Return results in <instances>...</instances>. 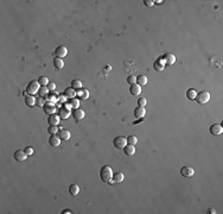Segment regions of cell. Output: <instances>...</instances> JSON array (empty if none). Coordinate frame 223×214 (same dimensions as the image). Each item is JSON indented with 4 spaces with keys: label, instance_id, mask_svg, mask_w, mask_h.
Instances as JSON below:
<instances>
[{
    "label": "cell",
    "instance_id": "1",
    "mask_svg": "<svg viewBox=\"0 0 223 214\" xmlns=\"http://www.w3.org/2000/svg\"><path fill=\"white\" fill-rule=\"evenodd\" d=\"M113 169L109 167V165H103L100 170V177L103 182L106 183H109L112 180H113Z\"/></svg>",
    "mask_w": 223,
    "mask_h": 214
},
{
    "label": "cell",
    "instance_id": "2",
    "mask_svg": "<svg viewBox=\"0 0 223 214\" xmlns=\"http://www.w3.org/2000/svg\"><path fill=\"white\" fill-rule=\"evenodd\" d=\"M195 100H196L198 104L204 105V104L209 102V100H210V93L207 92V91H202V92L197 93V95H196Z\"/></svg>",
    "mask_w": 223,
    "mask_h": 214
},
{
    "label": "cell",
    "instance_id": "3",
    "mask_svg": "<svg viewBox=\"0 0 223 214\" xmlns=\"http://www.w3.org/2000/svg\"><path fill=\"white\" fill-rule=\"evenodd\" d=\"M40 87H42V86L39 85L38 81L32 80V81H30V82L28 83V86H26V92H28L29 95H33V94L39 92V88H40Z\"/></svg>",
    "mask_w": 223,
    "mask_h": 214
},
{
    "label": "cell",
    "instance_id": "4",
    "mask_svg": "<svg viewBox=\"0 0 223 214\" xmlns=\"http://www.w3.org/2000/svg\"><path fill=\"white\" fill-rule=\"evenodd\" d=\"M113 145H114L116 149H124V148L127 145V138H125V137H122V136H118V137L114 138Z\"/></svg>",
    "mask_w": 223,
    "mask_h": 214
},
{
    "label": "cell",
    "instance_id": "5",
    "mask_svg": "<svg viewBox=\"0 0 223 214\" xmlns=\"http://www.w3.org/2000/svg\"><path fill=\"white\" fill-rule=\"evenodd\" d=\"M209 131H210V133L213 136H221L223 132V127L222 125H220V124H214V125L210 126Z\"/></svg>",
    "mask_w": 223,
    "mask_h": 214
},
{
    "label": "cell",
    "instance_id": "6",
    "mask_svg": "<svg viewBox=\"0 0 223 214\" xmlns=\"http://www.w3.org/2000/svg\"><path fill=\"white\" fill-rule=\"evenodd\" d=\"M68 55V49L64 45H60L56 48L55 50V57H60V59H64Z\"/></svg>",
    "mask_w": 223,
    "mask_h": 214
},
{
    "label": "cell",
    "instance_id": "7",
    "mask_svg": "<svg viewBox=\"0 0 223 214\" xmlns=\"http://www.w3.org/2000/svg\"><path fill=\"white\" fill-rule=\"evenodd\" d=\"M56 105H55V102H46L45 105H44V107H43V110H44V112L46 113V114H54V113H56Z\"/></svg>",
    "mask_w": 223,
    "mask_h": 214
},
{
    "label": "cell",
    "instance_id": "8",
    "mask_svg": "<svg viewBox=\"0 0 223 214\" xmlns=\"http://www.w3.org/2000/svg\"><path fill=\"white\" fill-rule=\"evenodd\" d=\"M60 120H61V117H60L58 114H56V113L50 114V116L48 117V124H49L50 126H58Z\"/></svg>",
    "mask_w": 223,
    "mask_h": 214
},
{
    "label": "cell",
    "instance_id": "9",
    "mask_svg": "<svg viewBox=\"0 0 223 214\" xmlns=\"http://www.w3.org/2000/svg\"><path fill=\"white\" fill-rule=\"evenodd\" d=\"M161 59H163V61L165 62V64H167V65H172L176 62V56L173 54H171V53H166Z\"/></svg>",
    "mask_w": 223,
    "mask_h": 214
},
{
    "label": "cell",
    "instance_id": "10",
    "mask_svg": "<svg viewBox=\"0 0 223 214\" xmlns=\"http://www.w3.org/2000/svg\"><path fill=\"white\" fill-rule=\"evenodd\" d=\"M71 116L74 117V119H75V120H81V119H83V118H84L86 112L78 107V108H75V110L71 112Z\"/></svg>",
    "mask_w": 223,
    "mask_h": 214
},
{
    "label": "cell",
    "instance_id": "11",
    "mask_svg": "<svg viewBox=\"0 0 223 214\" xmlns=\"http://www.w3.org/2000/svg\"><path fill=\"white\" fill-rule=\"evenodd\" d=\"M80 106V100L77 98H74V99H69V102H65L64 104V107L71 110V108H78Z\"/></svg>",
    "mask_w": 223,
    "mask_h": 214
},
{
    "label": "cell",
    "instance_id": "12",
    "mask_svg": "<svg viewBox=\"0 0 223 214\" xmlns=\"http://www.w3.org/2000/svg\"><path fill=\"white\" fill-rule=\"evenodd\" d=\"M180 174L184 177H192L195 175V170H193V168H191V167H183L180 169Z\"/></svg>",
    "mask_w": 223,
    "mask_h": 214
},
{
    "label": "cell",
    "instance_id": "13",
    "mask_svg": "<svg viewBox=\"0 0 223 214\" xmlns=\"http://www.w3.org/2000/svg\"><path fill=\"white\" fill-rule=\"evenodd\" d=\"M13 157H14V159L18 161V162H24L29 156L25 153L24 150H17V151L14 152V155H13Z\"/></svg>",
    "mask_w": 223,
    "mask_h": 214
},
{
    "label": "cell",
    "instance_id": "14",
    "mask_svg": "<svg viewBox=\"0 0 223 214\" xmlns=\"http://www.w3.org/2000/svg\"><path fill=\"white\" fill-rule=\"evenodd\" d=\"M145 114H146V110H145V107L139 106V107H136V108L134 110V117H135L136 119H141V118H144Z\"/></svg>",
    "mask_w": 223,
    "mask_h": 214
},
{
    "label": "cell",
    "instance_id": "15",
    "mask_svg": "<svg viewBox=\"0 0 223 214\" xmlns=\"http://www.w3.org/2000/svg\"><path fill=\"white\" fill-rule=\"evenodd\" d=\"M58 116L62 118V119H68L70 116H71V111L69 110V108H66V107H61L60 108V112H58Z\"/></svg>",
    "mask_w": 223,
    "mask_h": 214
},
{
    "label": "cell",
    "instance_id": "16",
    "mask_svg": "<svg viewBox=\"0 0 223 214\" xmlns=\"http://www.w3.org/2000/svg\"><path fill=\"white\" fill-rule=\"evenodd\" d=\"M45 100L48 101V102H58V94L55 92H50L46 96H45Z\"/></svg>",
    "mask_w": 223,
    "mask_h": 214
},
{
    "label": "cell",
    "instance_id": "17",
    "mask_svg": "<svg viewBox=\"0 0 223 214\" xmlns=\"http://www.w3.org/2000/svg\"><path fill=\"white\" fill-rule=\"evenodd\" d=\"M57 136L62 139V140H69L70 139V132L68 131V130H65V128H61L60 131H58V133H57Z\"/></svg>",
    "mask_w": 223,
    "mask_h": 214
},
{
    "label": "cell",
    "instance_id": "18",
    "mask_svg": "<svg viewBox=\"0 0 223 214\" xmlns=\"http://www.w3.org/2000/svg\"><path fill=\"white\" fill-rule=\"evenodd\" d=\"M129 93L132 94V95H140V93H141V87L138 85V83H133V85H131V88H129Z\"/></svg>",
    "mask_w": 223,
    "mask_h": 214
},
{
    "label": "cell",
    "instance_id": "19",
    "mask_svg": "<svg viewBox=\"0 0 223 214\" xmlns=\"http://www.w3.org/2000/svg\"><path fill=\"white\" fill-rule=\"evenodd\" d=\"M153 68H154L157 71H161V70H164V68H165V62L163 61L161 57L158 59L157 61H154V63H153Z\"/></svg>",
    "mask_w": 223,
    "mask_h": 214
},
{
    "label": "cell",
    "instance_id": "20",
    "mask_svg": "<svg viewBox=\"0 0 223 214\" xmlns=\"http://www.w3.org/2000/svg\"><path fill=\"white\" fill-rule=\"evenodd\" d=\"M61 138L58 137V136H51L50 138H49V144L51 145V146H58V145H61Z\"/></svg>",
    "mask_w": 223,
    "mask_h": 214
},
{
    "label": "cell",
    "instance_id": "21",
    "mask_svg": "<svg viewBox=\"0 0 223 214\" xmlns=\"http://www.w3.org/2000/svg\"><path fill=\"white\" fill-rule=\"evenodd\" d=\"M76 95L80 96V98H82L83 100H87L89 98V92L86 88H81V89H77L76 91Z\"/></svg>",
    "mask_w": 223,
    "mask_h": 214
},
{
    "label": "cell",
    "instance_id": "22",
    "mask_svg": "<svg viewBox=\"0 0 223 214\" xmlns=\"http://www.w3.org/2000/svg\"><path fill=\"white\" fill-rule=\"evenodd\" d=\"M69 193L72 195V196H76L78 193H80V187L77 183H71L69 185Z\"/></svg>",
    "mask_w": 223,
    "mask_h": 214
},
{
    "label": "cell",
    "instance_id": "23",
    "mask_svg": "<svg viewBox=\"0 0 223 214\" xmlns=\"http://www.w3.org/2000/svg\"><path fill=\"white\" fill-rule=\"evenodd\" d=\"M122 150H124V153H125V155H127V156H133V155L135 153V146H134V145H131V144H127Z\"/></svg>",
    "mask_w": 223,
    "mask_h": 214
},
{
    "label": "cell",
    "instance_id": "24",
    "mask_svg": "<svg viewBox=\"0 0 223 214\" xmlns=\"http://www.w3.org/2000/svg\"><path fill=\"white\" fill-rule=\"evenodd\" d=\"M64 95H65L68 99H74V98L76 96V91H75L72 87L65 88V89H64Z\"/></svg>",
    "mask_w": 223,
    "mask_h": 214
},
{
    "label": "cell",
    "instance_id": "25",
    "mask_svg": "<svg viewBox=\"0 0 223 214\" xmlns=\"http://www.w3.org/2000/svg\"><path fill=\"white\" fill-rule=\"evenodd\" d=\"M124 179H125V176H124V174L121 171L113 174V181H114V183H121L124 181Z\"/></svg>",
    "mask_w": 223,
    "mask_h": 214
},
{
    "label": "cell",
    "instance_id": "26",
    "mask_svg": "<svg viewBox=\"0 0 223 214\" xmlns=\"http://www.w3.org/2000/svg\"><path fill=\"white\" fill-rule=\"evenodd\" d=\"M54 67L57 69V70H61V69H63L64 67V61L62 60V59H60V57H55V60H54Z\"/></svg>",
    "mask_w": 223,
    "mask_h": 214
},
{
    "label": "cell",
    "instance_id": "27",
    "mask_svg": "<svg viewBox=\"0 0 223 214\" xmlns=\"http://www.w3.org/2000/svg\"><path fill=\"white\" fill-rule=\"evenodd\" d=\"M25 104L28 107H32L36 105V98H33L32 95H26L25 96Z\"/></svg>",
    "mask_w": 223,
    "mask_h": 214
},
{
    "label": "cell",
    "instance_id": "28",
    "mask_svg": "<svg viewBox=\"0 0 223 214\" xmlns=\"http://www.w3.org/2000/svg\"><path fill=\"white\" fill-rule=\"evenodd\" d=\"M136 83L141 87V86H145L146 83H147V76H145V75H140V76H138L136 77Z\"/></svg>",
    "mask_w": 223,
    "mask_h": 214
},
{
    "label": "cell",
    "instance_id": "29",
    "mask_svg": "<svg viewBox=\"0 0 223 214\" xmlns=\"http://www.w3.org/2000/svg\"><path fill=\"white\" fill-rule=\"evenodd\" d=\"M196 95H197V92H196L195 88H189V89L186 91V98H188L189 100H195Z\"/></svg>",
    "mask_w": 223,
    "mask_h": 214
},
{
    "label": "cell",
    "instance_id": "30",
    "mask_svg": "<svg viewBox=\"0 0 223 214\" xmlns=\"http://www.w3.org/2000/svg\"><path fill=\"white\" fill-rule=\"evenodd\" d=\"M71 87H72L75 91L81 89V88H82V82H81L80 80H72V82H71Z\"/></svg>",
    "mask_w": 223,
    "mask_h": 214
},
{
    "label": "cell",
    "instance_id": "31",
    "mask_svg": "<svg viewBox=\"0 0 223 214\" xmlns=\"http://www.w3.org/2000/svg\"><path fill=\"white\" fill-rule=\"evenodd\" d=\"M38 82H39V85H40L42 87H45V86H48V83H49L50 81H49V79H48L46 76H40V77L38 79Z\"/></svg>",
    "mask_w": 223,
    "mask_h": 214
},
{
    "label": "cell",
    "instance_id": "32",
    "mask_svg": "<svg viewBox=\"0 0 223 214\" xmlns=\"http://www.w3.org/2000/svg\"><path fill=\"white\" fill-rule=\"evenodd\" d=\"M138 143V138H136V136H133V134H131V136H128L127 137V144H131V145H135Z\"/></svg>",
    "mask_w": 223,
    "mask_h": 214
},
{
    "label": "cell",
    "instance_id": "33",
    "mask_svg": "<svg viewBox=\"0 0 223 214\" xmlns=\"http://www.w3.org/2000/svg\"><path fill=\"white\" fill-rule=\"evenodd\" d=\"M50 93V91L48 89V87L45 86V87H40L39 88V92H38V94H39V96H42V98H45L48 94Z\"/></svg>",
    "mask_w": 223,
    "mask_h": 214
},
{
    "label": "cell",
    "instance_id": "34",
    "mask_svg": "<svg viewBox=\"0 0 223 214\" xmlns=\"http://www.w3.org/2000/svg\"><path fill=\"white\" fill-rule=\"evenodd\" d=\"M36 105H37L38 107H44V105H45V99L42 98V96L36 98Z\"/></svg>",
    "mask_w": 223,
    "mask_h": 214
},
{
    "label": "cell",
    "instance_id": "35",
    "mask_svg": "<svg viewBox=\"0 0 223 214\" xmlns=\"http://www.w3.org/2000/svg\"><path fill=\"white\" fill-rule=\"evenodd\" d=\"M48 132H49L51 136H56V134L58 133V127H57V126H49Z\"/></svg>",
    "mask_w": 223,
    "mask_h": 214
},
{
    "label": "cell",
    "instance_id": "36",
    "mask_svg": "<svg viewBox=\"0 0 223 214\" xmlns=\"http://www.w3.org/2000/svg\"><path fill=\"white\" fill-rule=\"evenodd\" d=\"M127 82L129 85H133V83H136V77L134 75H129L127 79Z\"/></svg>",
    "mask_w": 223,
    "mask_h": 214
},
{
    "label": "cell",
    "instance_id": "37",
    "mask_svg": "<svg viewBox=\"0 0 223 214\" xmlns=\"http://www.w3.org/2000/svg\"><path fill=\"white\" fill-rule=\"evenodd\" d=\"M46 87H48V89H49L50 92H54V91L56 89V83H55V82H49Z\"/></svg>",
    "mask_w": 223,
    "mask_h": 214
},
{
    "label": "cell",
    "instance_id": "38",
    "mask_svg": "<svg viewBox=\"0 0 223 214\" xmlns=\"http://www.w3.org/2000/svg\"><path fill=\"white\" fill-rule=\"evenodd\" d=\"M154 2L156 1H153V0H144V5L147 6V7H152L154 5Z\"/></svg>",
    "mask_w": 223,
    "mask_h": 214
},
{
    "label": "cell",
    "instance_id": "39",
    "mask_svg": "<svg viewBox=\"0 0 223 214\" xmlns=\"http://www.w3.org/2000/svg\"><path fill=\"white\" fill-rule=\"evenodd\" d=\"M146 102H147V101H146V99H145V98H140V99L138 100V105H139V106H141V107H145Z\"/></svg>",
    "mask_w": 223,
    "mask_h": 214
},
{
    "label": "cell",
    "instance_id": "40",
    "mask_svg": "<svg viewBox=\"0 0 223 214\" xmlns=\"http://www.w3.org/2000/svg\"><path fill=\"white\" fill-rule=\"evenodd\" d=\"M66 99H68V98H66L64 94L58 95V102H60V104H65V102H66Z\"/></svg>",
    "mask_w": 223,
    "mask_h": 214
},
{
    "label": "cell",
    "instance_id": "41",
    "mask_svg": "<svg viewBox=\"0 0 223 214\" xmlns=\"http://www.w3.org/2000/svg\"><path fill=\"white\" fill-rule=\"evenodd\" d=\"M24 151H25V153H26L28 156H32V155H33V149H32L31 146H26V148L24 149Z\"/></svg>",
    "mask_w": 223,
    "mask_h": 214
},
{
    "label": "cell",
    "instance_id": "42",
    "mask_svg": "<svg viewBox=\"0 0 223 214\" xmlns=\"http://www.w3.org/2000/svg\"><path fill=\"white\" fill-rule=\"evenodd\" d=\"M61 213L62 214H71L72 213V211H71V209H63Z\"/></svg>",
    "mask_w": 223,
    "mask_h": 214
},
{
    "label": "cell",
    "instance_id": "43",
    "mask_svg": "<svg viewBox=\"0 0 223 214\" xmlns=\"http://www.w3.org/2000/svg\"><path fill=\"white\" fill-rule=\"evenodd\" d=\"M209 213L214 214V213H216V212H215V209H213V208H210V209H209Z\"/></svg>",
    "mask_w": 223,
    "mask_h": 214
}]
</instances>
